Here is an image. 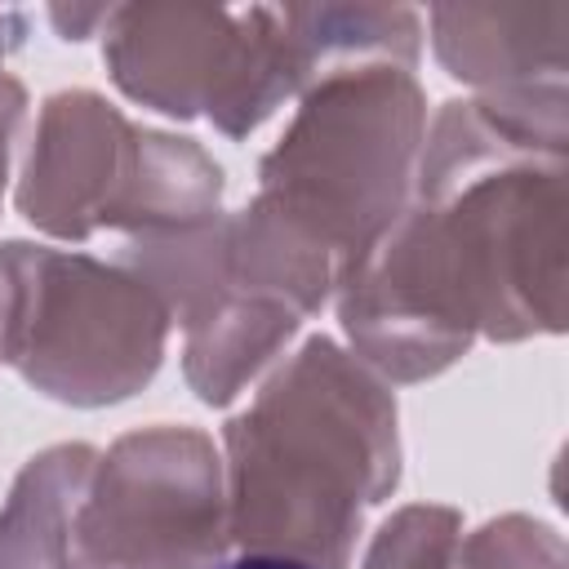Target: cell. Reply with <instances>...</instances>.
Wrapping results in <instances>:
<instances>
[{
	"label": "cell",
	"instance_id": "cell-3",
	"mask_svg": "<svg viewBox=\"0 0 569 569\" xmlns=\"http://www.w3.org/2000/svg\"><path fill=\"white\" fill-rule=\"evenodd\" d=\"M427 98L413 71L369 62L311 80L258 164V196L338 262L369 249L413 200Z\"/></svg>",
	"mask_w": 569,
	"mask_h": 569
},
{
	"label": "cell",
	"instance_id": "cell-16",
	"mask_svg": "<svg viewBox=\"0 0 569 569\" xmlns=\"http://www.w3.org/2000/svg\"><path fill=\"white\" fill-rule=\"evenodd\" d=\"M111 9H49V22L62 31V40H84L93 27L107 22Z\"/></svg>",
	"mask_w": 569,
	"mask_h": 569
},
{
	"label": "cell",
	"instance_id": "cell-17",
	"mask_svg": "<svg viewBox=\"0 0 569 569\" xmlns=\"http://www.w3.org/2000/svg\"><path fill=\"white\" fill-rule=\"evenodd\" d=\"M213 569H316V565L280 556V551H236V556H222Z\"/></svg>",
	"mask_w": 569,
	"mask_h": 569
},
{
	"label": "cell",
	"instance_id": "cell-2",
	"mask_svg": "<svg viewBox=\"0 0 569 569\" xmlns=\"http://www.w3.org/2000/svg\"><path fill=\"white\" fill-rule=\"evenodd\" d=\"M240 551L351 569L365 507L400 485L396 396L333 338H307L222 431Z\"/></svg>",
	"mask_w": 569,
	"mask_h": 569
},
{
	"label": "cell",
	"instance_id": "cell-11",
	"mask_svg": "<svg viewBox=\"0 0 569 569\" xmlns=\"http://www.w3.org/2000/svg\"><path fill=\"white\" fill-rule=\"evenodd\" d=\"M298 93L342 67H418L422 53V18L405 4H284L280 9Z\"/></svg>",
	"mask_w": 569,
	"mask_h": 569
},
{
	"label": "cell",
	"instance_id": "cell-5",
	"mask_svg": "<svg viewBox=\"0 0 569 569\" xmlns=\"http://www.w3.org/2000/svg\"><path fill=\"white\" fill-rule=\"evenodd\" d=\"M102 58L124 98L164 116H204L227 138H249L298 98V71L280 9L116 4L102 22Z\"/></svg>",
	"mask_w": 569,
	"mask_h": 569
},
{
	"label": "cell",
	"instance_id": "cell-12",
	"mask_svg": "<svg viewBox=\"0 0 569 569\" xmlns=\"http://www.w3.org/2000/svg\"><path fill=\"white\" fill-rule=\"evenodd\" d=\"M222 218V169L196 142L164 129H138V164L111 218L124 240L191 231Z\"/></svg>",
	"mask_w": 569,
	"mask_h": 569
},
{
	"label": "cell",
	"instance_id": "cell-8",
	"mask_svg": "<svg viewBox=\"0 0 569 569\" xmlns=\"http://www.w3.org/2000/svg\"><path fill=\"white\" fill-rule=\"evenodd\" d=\"M431 49L476 102L525 124L565 129L569 4H436Z\"/></svg>",
	"mask_w": 569,
	"mask_h": 569
},
{
	"label": "cell",
	"instance_id": "cell-9",
	"mask_svg": "<svg viewBox=\"0 0 569 569\" xmlns=\"http://www.w3.org/2000/svg\"><path fill=\"white\" fill-rule=\"evenodd\" d=\"M302 316L284 302L258 298L231 276L182 325V373L204 405H231L258 373H267L298 338Z\"/></svg>",
	"mask_w": 569,
	"mask_h": 569
},
{
	"label": "cell",
	"instance_id": "cell-13",
	"mask_svg": "<svg viewBox=\"0 0 569 569\" xmlns=\"http://www.w3.org/2000/svg\"><path fill=\"white\" fill-rule=\"evenodd\" d=\"M458 538H462V516L453 507H436V502L400 507L391 520H382V529L365 547L360 569H449Z\"/></svg>",
	"mask_w": 569,
	"mask_h": 569
},
{
	"label": "cell",
	"instance_id": "cell-4",
	"mask_svg": "<svg viewBox=\"0 0 569 569\" xmlns=\"http://www.w3.org/2000/svg\"><path fill=\"white\" fill-rule=\"evenodd\" d=\"M169 311L124 262L0 244V360L40 396L102 409L138 396L169 342Z\"/></svg>",
	"mask_w": 569,
	"mask_h": 569
},
{
	"label": "cell",
	"instance_id": "cell-15",
	"mask_svg": "<svg viewBox=\"0 0 569 569\" xmlns=\"http://www.w3.org/2000/svg\"><path fill=\"white\" fill-rule=\"evenodd\" d=\"M22 120H27V89H22L18 76H9L0 67V200H4V187H9V164H13Z\"/></svg>",
	"mask_w": 569,
	"mask_h": 569
},
{
	"label": "cell",
	"instance_id": "cell-1",
	"mask_svg": "<svg viewBox=\"0 0 569 569\" xmlns=\"http://www.w3.org/2000/svg\"><path fill=\"white\" fill-rule=\"evenodd\" d=\"M565 133L476 98L427 124L413 200L338 262L347 351L382 382L445 373L485 333L520 342L565 329Z\"/></svg>",
	"mask_w": 569,
	"mask_h": 569
},
{
	"label": "cell",
	"instance_id": "cell-6",
	"mask_svg": "<svg viewBox=\"0 0 569 569\" xmlns=\"http://www.w3.org/2000/svg\"><path fill=\"white\" fill-rule=\"evenodd\" d=\"M80 551L89 569H213L231 547L222 449L182 422H156L98 453Z\"/></svg>",
	"mask_w": 569,
	"mask_h": 569
},
{
	"label": "cell",
	"instance_id": "cell-10",
	"mask_svg": "<svg viewBox=\"0 0 569 569\" xmlns=\"http://www.w3.org/2000/svg\"><path fill=\"white\" fill-rule=\"evenodd\" d=\"M93 467L98 449L84 440L27 458L0 507V569H89L76 525Z\"/></svg>",
	"mask_w": 569,
	"mask_h": 569
},
{
	"label": "cell",
	"instance_id": "cell-14",
	"mask_svg": "<svg viewBox=\"0 0 569 569\" xmlns=\"http://www.w3.org/2000/svg\"><path fill=\"white\" fill-rule=\"evenodd\" d=\"M449 569H565V538L533 516H498L462 533Z\"/></svg>",
	"mask_w": 569,
	"mask_h": 569
},
{
	"label": "cell",
	"instance_id": "cell-7",
	"mask_svg": "<svg viewBox=\"0 0 569 569\" xmlns=\"http://www.w3.org/2000/svg\"><path fill=\"white\" fill-rule=\"evenodd\" d=\"M138 164V124L93 89L44 98L18 178V213L58 240L111 227Z\"/></svg>",
	"mask_w": 569,
	"mask_h": 569
},
{
	"label": "cell",
	"instance_id": "cell-18",
	"mask_svg": "<svg viewBox=\"0 0 569 569\" xmlns=\"http://www.w3.org/2000/svg\"><path fill=\"white\" fill-rule=\"evenodd\" d=\"M22 40H27V13L0 9V67H4V58H9L13 49H22Z\"/></svg>",
	"mask_w": 569,
	"mask_h": 569
}]
</instances>
